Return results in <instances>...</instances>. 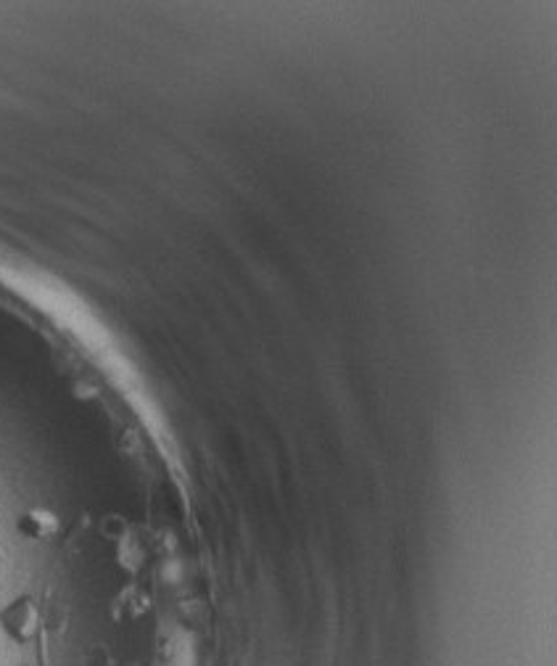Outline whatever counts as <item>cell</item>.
I'll return each instance as SVG.
<instances>
[{
    "label": "cell",
    "mask_w": 557,
    "mask_h": 666,
    "mask_svg": "<svg viewBox=\"0 0 557 666\" xmlns=\"http://www.w3.org/2000/svg\"><path fill=\"white\" fill-rule=\"evenodd\" d=\"M0 627H3L6 635L11 637L13 643L26 645L38 637L40 632V611L32 598H17L9 605L0 609Z\"/></svg>",
    "instance_id": "cell-1"
},
{
    "label": "cell",
    "mask_w": 557,
    "mask_h": 666,
    "mask_svg": "<svg viewBox=\"0 0 557 666\" xmlns=\"http://www.w3.org/2000/svg\"><path fill=\"white\" fill-rule=\"evenodd\" d=\"M17 529L19 535L30 539H53L58 535V529H62V522H58V516L53 511L32 508L19 516Z\"/></svg>",
    "instance_id": "cell-2"
}]
</instances>
